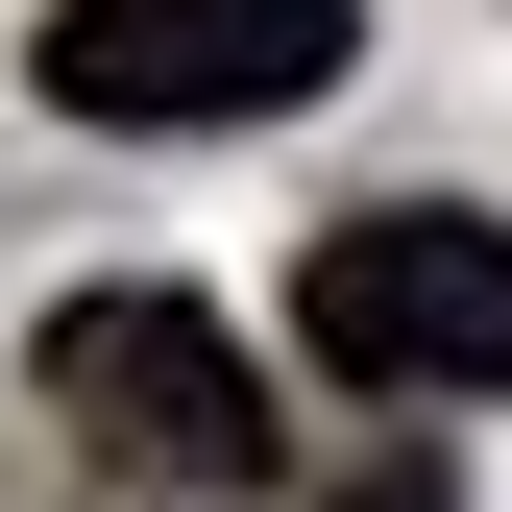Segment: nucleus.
Instances as JSON below:
<instances>
[{"mask_svg": "<svg viewBox=\"0 0 512 512\" xmlns=\"http://www.w3.org/2000/svg\"><path fill=\"white\" fill-rule=\"evenodd\" d=\"M342 512H439V464H366V488H342Z\"/></svg>", "mask_w": 512, "mask_h": 512, "instance_id": "4", "label": "nucleus"}, {"mask_svg": "<svg viewBox=\"0 0 512 512\" xmlns=\"http://www.w3.org/2000/svg\"><path fill=\"white\" fill-rule=\"evenodd\" d=\"M293 342L342 366V391H512V220H464V196L317 220V269H293Z\"/></svg>", "mask_w": 512, "mask_h": 512, "instance_id": "3", "label": "nucleus"}, {"mask_svg": "<svg viewBox=\"0 0 512 512\" xmlns=\"http://www.w3.org/2000/svg\"><path fill=\"white\" fill-rule=\"evenodd\" d=\"M342 49H366V0H49L25 74L49 122H293Z\"/></svg>", "mask_w": 512, "mask_h": 512, "instance_id": "2", "label": "nucleus"}, {"mask_svg": "<svg viewBox=\"0 0 512 512\" xmlns=\"http://www.w3.org/2000/svg\"><path fill=\"white\" fill-rule=\"evenodd\" d=\"M49 415H74L122 488H171V512H244V488L293 464L269 391H244V342H220L196 293H74V317H49Z\"/></svg>", "mask_w": 512, "mask_h": 512, "instance_id": "1", "label": "nucleus"}]
</instances>
